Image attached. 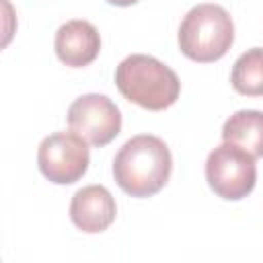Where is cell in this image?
Returning <instances> with one entry per match:
<instances>
[{"label": "cell", "instance_id": "1", "mask_svg": "<svg viewBox=\"0 0 263 263\" xmlns=\"http://www.w3.org/2000/svg\"><path fill=\"white\" fill-rule=\"evenodd\" d=\"M173 156L164 140L152 134L129 138L113 158L115 183L132 197L156 195L168 181Z\"/></svg>", "mask_w": 263, "mask_h": 263}, {"label": "cell", "instance_id": "9", "mask_svg": "<svg viewBox=\"0 0 263 263\" xmlns=\"http://www.w3.org/2000/svg\"><path fill=\"white\" fill-rule=\"evenodd\" d=\"M222 140L249 152L253 158L263 156V111L240 109L222 125Z\"/></svg>", "mask_w": 263, "mask_h": 263}, {"label": "cell", "instance_id": "7", "mask_svg": "<svg viewBox=\"0 0 263 263\" xmlns=\"http://www.w3.org/2000/svg\"><path fill=\"white\" fill-rule=\"evenodd\" d=\"M117 216V205L111 191L103 185H86L78 189L70 201V220L86 234L107 230Z\"/></svg>", "mask_w": 263, "mask_h": 263}, {"label": "cell", "instance_id": "2", "mask_svg": "<svg viewBox=\"0 0 263 263\" xmlns=\"http://www.w3.org/2000/svg\"><path fill=\"white\" fill-rule=\"evenodd\" d=\"M117 90L142 109L164 111L177 103L181 92L179 76L160 60L146 53H132L115 70Z\"/></svg>", "mask_w": 263, "mask_h": 263}, {"label": "cell", "instance_id": "10", "mask_svg": "<svg viewBox=\"0 0 263 263\" xmlns=\"http://www.w3.org/2000/svg\"><path fill=\"white\" fill-rule=\"evenodd\" d=\"M232 88L245 97H263V47L240 53L230 72Z\"/></svg>", "mask_w": 263, "mask_h": 263}, {"label": "cell", "instance_id": "8", "mask_svg": "<svg viewBox=\"0 0 263 263\" xmlns=\"http://www.w3.org/2000/svg\"><path fill=\"white\" fill-rule=\"evenodd\" d=\"M55 55L62 64L70 68H84L101 51V37L92 23L74 18L64 23L55 31Z\"/></svg>", "mask_w": 263, "mask_h": 263}, {"label": "cell", "instance_id": "4", "mask_svg": "<svg viewBox=\"0 0 263 263\" xmlns=\"http://www.w3.org/2000/svg\"><path fill=\"white\" fill-rule=\"evenodd\" d=\"M205 179L210 189L218 197L226 201H238L255 189L257 183L255 158L242 148L222 142L208 154Z\"/></svg>", "mask_w": 263, "mask_h": 263}, {"label": "cell", "instance_id": "3", "mask_svg": "<svg viewBox=\"0 0 263 263\" xmlns=\"http://www.w3.org/2000/svg\"><path fill=\"white\" fill-rule=\"evenodd\" d=\"M234 43V23L226 8L214 2L193 6L179 27V49L193 62H216Z\"/></svg>", "mask_w": 263, "mask_h": 263}, {"label": "cell", "instance_id": "11", "mask_svg": "<svg viewBox=\"0 0 263 263\" xmlns=\"http://www.w3.org/2000/svg\"><path fill=\"white\" fill-rule=\"evenodd\" d=\"M109 4H113V6H132V4H136L138 0H107Z\"/></svg>", "mask_w": 263, "mask_h": 263}, {"label": "cell", "instance_id": "5", "mask_svg": "<svg viewBox=\"0 0 263 263\" xmlns=\"http://www.w3.org/2000/svg\"><path fill=\"white\" fill-rule=\"evenodd\" d=\"M90 154L86 142L70 132L45 136L37 150V164L45 179L58 185H72L88 171Z\"/></svg>", "mask_w": 263, "mask_h": 263}, {"label": "cell", "instance_id": "6", "mask_svg": "<svg viewBox=\"0 0 263 263\" xmlns=\"http://www.w3.org/2000/svg\"><path fill=\"white\" fill-rule=\"evenodd\" d=\"M68 125L86 144L103 148L121 132V111L109 97L88 92L70 105Z\"/></svg>", "mask_w": 263, "mask_h": 263}]
</instances>
